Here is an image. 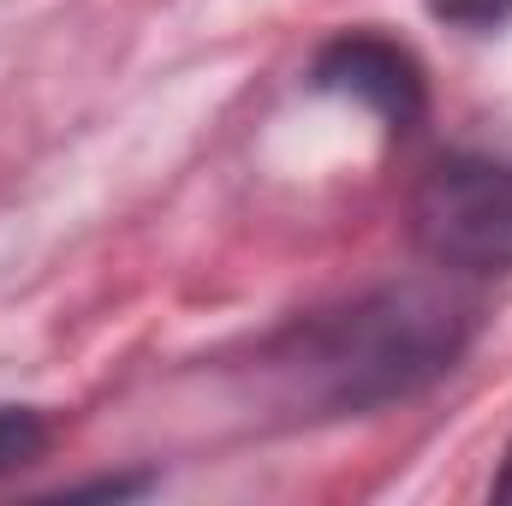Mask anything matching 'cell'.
I'll use <instances>...</instances> for the list:
<instances>
[{"mask_svg":"<svg viewBox=\"0 0 512 506\" xmlns=\"http://www.w3.org/2000/svg\"><path fill=\"white\" fill-rule=\"evenodd\" d=\"M489 495H495V501H512V447H507V459H501V477H495Z\"/></svg>","mask_w":512,"mask_h":506,"instance_id":"obj_6","label":"cell"},{"mask_svg":"<svg viewBox=\"0 0 512 506\" xmlns=\"http://www.w3.org/2000/svg\"><path fill=\"white\" fill-rule=\"evenodd\" d=\"M471 334V304L447 286L405 280L364 292L340 310L304 316L268 346V376L286 405L346 417L411 399L417 387L453 370Z\"/></svg>","mask_w":512,"mask_h":506,"instance_id":"obj_1","label":"cell"},{"mask_svg":"<svg viewBox=\"0 0 512 506\" xmlns=\"http://www.w3.org/2000/svg\"><path fill=\"white\" fill-rule=\"evenodd\" d=\"M429 12L453 30H471V36H489L512 24V0H429Z\"/></svg>","mask_w":512,"mask_h":506,"instance_id":"obj_5","label":"cell"},{"mask_svg":"<svg viewBox=\"0 0 512 506\" xmlns=\"http://www.w3.org/2000/svg\"><path fill=\"white\" fill-rule=\"evenodd\" d=\"M411 233L429 262L459 274L512 268V143L453 149L429 167L411 203Z\"/></svg>","mask_w":512,"mask_h":506,"instance_id":"obj_2","label":"cell"},{"mask_svg":"<svg viewBox=\"0 0 512 506\" xmlns=\"http://www.w3.org/2000/svg\"><path fill=\"white\" fill-rule=\"evenodd\" d=\"M310 84L328 90V96L364 102L387 131L417 126V114H423V66H417L399 42L370 36V30H346V36H334V42L316 54Z\"/></svg>","mask_w":512,"mask_h":506,"instance_id":"obj_3","label":"cell"},{"mask_svg":"<svg viewBox=\"0 0 512 506\" xmlns=\"http://www.w3.org/2000/svg\"><path fill=\"white\" fill-rule=\"evenodd\" d=\"M42 441H48V429H42L36 411H24V405H0V471L30 465V459L42 453Z\"/></svg>","mask_w":512,"mask_h":506,"instance_id":"obj_4","label":"cell"}]
</instances>
